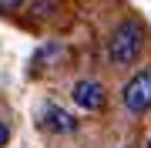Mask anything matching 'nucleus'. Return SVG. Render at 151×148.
<instances>
[{
    "label": "nucleus",
    "instance_id": "1",
    "mask_svg": "<svg viewBox=\"0 0 151 148\" xmlns=\"http://www.w3.org/2000/svg\"><path fill=\"white\" fill-rule=\"evenodd\" d=\"M141 51H145V27H141V20L138 17L121 20L118 27L111 30V37H108V61H111V67L134 64L141 57Z\"/></svg>",
    "mask_w": 151,
    "mask_h": 148
},
{
    "label": "nucleus",
    "instance_id": "2",
    "mask_svg": "<svg viewBox=\"0 0 151 148\" xmlns=\"http://www.w3.org/2000/svg\"><path fill=\"white\" fill-rule=\"evenodd\" d=\"M121 104L131 115H148L151 111V67L131 74L121 88Z\"/></svg>",
    "mask_w": 151,
    "mask_h": 148
},
{
    "label": "nucleus",
    "instance_id": "3",
    "mask_svg": "<svg viewBox=\"0 0 151 148\" xmlns=\"http://www.w3.org/2000/svg\"><path fill=\"white\" fill-rule=\"evenodd\" d=\"M70 98H74V104L84 108V111H101L104 104H108V91H104V84L97 81V77H81V81H74V88H70Z\"/></svg>",
    "mask_w": 151,
    "mask_h": 148
},
{
    "label": "nucleus",
    "instance_id": "4",
    "mask_svg": "<svg viewBox=\"0 0 151 148\" xmlns=\"http://www.w3.org/2000/svg\"><path fill=\"white\" fill-rule=\"evenodd\" d=\"M44 128L54 135H70V131H77V118L60 104H47L44 108Z\"/></svg>",
    "mask_w": 151,
    "mask_h": 148
},
{
    "label": "nucleus",
    "instance_id": "5",
    "mask_svg": "<svg viewBox=\"0 0 151 148\" xmlns=\"http://www.w3.org/2000/svg\"><path fill=\"white\" fill-rule=\"evenodd\" d=\"M54 14V0H37V4H34V17H37V20H44V17H50Z\"/></svg>",
    "mask_w": 151,
    "mask_h": 148
},
{
    "label": "nucleus",
    "instance_id": "6",
    "mask_svg": "<svg viewBox=\"0 0 151 148\" xmlns=\"http://www.w3.org/2000/svg\"><path fill=\"white\" fill-rule=\"evenodd\" d=\"M27 0H0V10H17V7H24Z\"/></svg>",
    "mask_w": 151,
    "mask_h": 148
},
{
    "label": "nucleus",
    "instance_id": "7",
    "mask_svg": "<svg viewBox=\"0 0 151 148\" xmlns=\"http://www.w3.org/2000/svg\"><path fill=\"white\" fill-rule=\"evenodd\" d=\"M145 148H151V138H148V145H145Z\"/></svg>",
    "mask_w": 151,
    "mask_h": 148
},
{
    "label": "nucleus",
    "instance_id": "8",
    "mask_svg": "<svg viewBox=\"0 0 151 148\" xmlns=\"http://www.w3.org/2000/svg\"><path fill=\"white\" fill-rule=\"evenodd\" d=\"M121 148H131V145H121Z\"/></svg>",
    "mask_w": 151,
    "mask_h": 148
}]
</instances>
